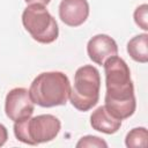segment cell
<instances>
[{
  "label": "cell",
  "mask_w": 148,
  "mask_h": 148,
  "mask_svg": "<svg viewBox=\"0 0 148 148\" xmlns=\"http://www.w3.org/2000/svg\"><path fill=\"white\" fill-rule=\"evenodd\" d=\"M103 66L106 86L104 106L113 117L120 120L126 119L134 113L136 108L130 68L118 56L108 58Z\"/></svg>",
  "instance_id": "cell-1"
},
{
  "label": "cell",
  "mask_w": 148,
  "mask_h": 148,
  "mask_svg": "<svg viewBox=\"0 0 148 148\" xmlns=\"http://www.w3.org/2000/svg\"><path fill=\"white\" fill-rule=\"evenodd\" d=\"M71 83L62 72H44L35 77L29 94L32 102L43 108L65 105L69 98Z\"/></svg>",
  "instance_id": "cell-2"
},
{
  "label": "cell",
  "mask_w": 148,
  "mask_h": 148,
  "mask_svg": "<svg viewBox=\"0 0 148 148\" xmlns=\"http://www.w3.org/2000/svg\"><path fill=\"white\" fill-rule=\"evenodd\" d=\"M101 76L96 67L84 65L75 72L74 84L71 87L69 99L72 105L80 111L92 109L98 102Z\"/></svg>",
  "instance_id": "cell-3"
},
{
  "label": "cell",
  "mask_w": 148,
  "mask_h": 148,
  "mask_svg": "<svg viewBox=\"0 0 148 148\" xmlns=\"http://www.w3.org/2000/svg\"><path fill=\"white\" fill-rule=\"evenodd\" d=\"M60 120L52 114H39L24 120L15 121L14 134L23 143L36 146L53 140L59 131Z\"/></svg>",
  "instance_id": "cell-4"
},
{
  "label": "cell",
  "mask_w": 148,
  "mask_h": 148,
  "mask_svg": "<svg viewBox=\"0 0 148 148\" xmlns=\"http://www.w3.org/2000/svg\"><path fill=\"white\" fill-rule=\"evenodd\" d=\"M22 23L30 36L38 43L50 44L58 38V23L44 5L30 3L22 13Z\"/></svg>",
  "instance_id": "cell-5"
},
{
  "label": "cell",
  "mask_w": 148,
  "mask_h": 148,
  "mask_svg": "<svg viewBox=\"0 0 148 148\" xmlns=\"http://www.w3.org/2000/svg\"><path fill=\"white\" fill-rule=\"evenodd\" d=\"M34 110L35 103L30 97L29 90L25 88H14L7 94L5 101V111L6 116L14 123L30 118Z\"/></svg>",
  "instance_id": "cell-6"
},
{
  "label": "cell",
  "mask_w": 148,
  "mask_h": 148,
  "mask_svg": "<svg viewBox=\"0 0 148 148\" xmlns=\"http://www.w3.org/2000/svg\"><path fill=\"white\" fill-rule=\"evenodd\" d=\"M87 52L95 64L102 66L108 58L118 54V46L113 38L108 35L99 34L89 39L87 44Z\"/></svg>",
  "instance_id": "cell-7"
},
{
  "label": "cell",
  "mask_w": 148,
  "mask_h": 148,
  "mask_svg": "<svg viewBox=\"0 0 148 148\" xmlns=\"http://www.w3.org/2000/svg\"><path fill=\"white\" fill-rule=\"evenodd\" d=\"M89 15L87 0H61L59 5V17L69 27H79L86 22Z\"/></svg>",
  "instance_id": "cell-8"
},
{
  "label": "cell",
  "mask_w": 148,
  "mask_h": 148,
  "mask_svg": "<svg viewBox=\"0 0 148 148\" xmlns=\"http://www.w3.org/2000/svg\"><path fill=\"white\" fill-rule=\"evenodd\" d=\"M90 125L94 130L105 133V134H113L116 133L120 126L121 120L113 117L104 105L97 108L90 116Z\"/></svg>",
  "instance_id": "cell-9"
},
{
  "label": "cell",
  "mask_w": 148,
  "mask_h": 148,
  "mask_svg": "<svg viewBox=\"0 0 148 148\" xmlns=\"http://www.w3.org/2000/svg\"><path fill=\"white\" fill-rule=\"evenodd\" d=\"M127 52L133 60L146 64L148 61V35L140 34L130 39L127 43Z\"/></svg>",
  "instance_id": "cell-10"
},
{
  "label": "cell",
  "mask_w": 148,
  "mask_h": 148,
  "mask_svg": "<svg viewBox=\"0 0 148 148\" xmlns=\"http://www.w3.org/2000/svg\"><path fill=\"white\" fill-rule=\"evenodd\" d=\"M148 133L145 127H135L131 130L125 139V143L128 148L132 147H146Z\"/></svg>",
  "instance_id": "cell-11"
},
{
  "label": "cell",
  "mask_w": 148,
  "mask_h": 148,
  "mask_svg": "<svg viewBox=\"0 0 148 148\" xmlns=\"http://www.w3.org/2000/svg\"><path fill=\"white\" fill-rule=\"evenodd\" d=\"M134 21L142 30H148V5L142 3L134 10Z\"/></svg>",
  "instance_id": "cell-12"
},
{
  "label": "cell",
  "mask_w": 148,
  "mask_h": 148,
  "mask_svg": "<svg viewBox=\"0 0 148 148\" xmlns=\"http://www.w3.org/2000/svg\"><path fill=\"white\" fill-rule=\"evenodd\" d=\"M76 147L77 148H86V147H99V148L104 147V148H106L108 143L103 139H101L98 136L86 135V136H82L79 140V142L76 143Z\"/></svg>",
  "instance_id": "cell-13"
},
{
  "label": "cell",
  "mask_w": 148,
  "mask_h": 148,
  "mask_svg": "<svg viewBox=\"0 0 148 148\" xmlns=\"http://www.w3.org/2000/svg\"><path fill=\"white\" fill-rule=\"evenodd\" d=\"M7 139H8V132H7V128H6L2 124H0V147H2V146L6 143Z\"/></svg>",
  "instance_id": "cell-14"
},
{
  "label": "cell",
  "mask_w": 148,
  "mask_h": 148,
  "mask_svg": "<svg viewBox=\"0 0 148 148\" xmlns=\"http://www.w3.org/2000/svg\"><path fill=\"white\" fill-rule=\"evenodd\" d=\"M24 1H25L27 3H29V5H30V3H40V5H44V6H45V5H47L51 0H24Z\"/></svg>",
  "instance_id": "cell-15"
}]
</instances>
